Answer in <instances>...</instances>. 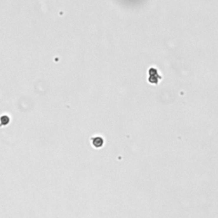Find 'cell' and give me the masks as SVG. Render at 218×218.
Instances as JSON below:
<instances>
[{
    "label": "cell",
    "instance_id": "1",
    "mask_svg": "<svg viewBox=\"0 0 218 218\" xmlns=\"http://www.w3.org/2000/svg\"><path fill=\"white\" fill-rule=\"evenodd\" d=\"M159 79H161V76L158 73V71L156 68L151 67L149 69V78L148 81L151 84H158Z\"/></svg>",
    "mask_w": 218,
    "mask_h": 218
},
{
    "label": "cell",
    "instance_id": "2",
    "mask_svg": "<svg viewBox=\"0 0 218 218\" xmlns=\"http://www.w3.org/2000/svg\"><path fill=\"white\" fill-rule=\"evenodd\" d=\"M92 145L94 146L96 148H100L102 146L104 145V140L101 137H99V136H96V137H94L92 138Z\"/></svg>",
    "mask_w": 218,
    "mask_h": 218
},
{
    "label": "cell",
    "instance_id": "3",
    "mask_svg": "<svg viewBox=\"0 0 218 218\" xmlns=\"http://www.w3.org/2000/svg\"><path fill=\"white\" fill-rule=\"evenodd\" d=\"M9 122V118L8 116L4 115V116L1 118V123H2V124H3V125H4V124H8Z\"/></svg>",
    "mask_w": 218,
    "mask_h": 218
}]
</instances>
